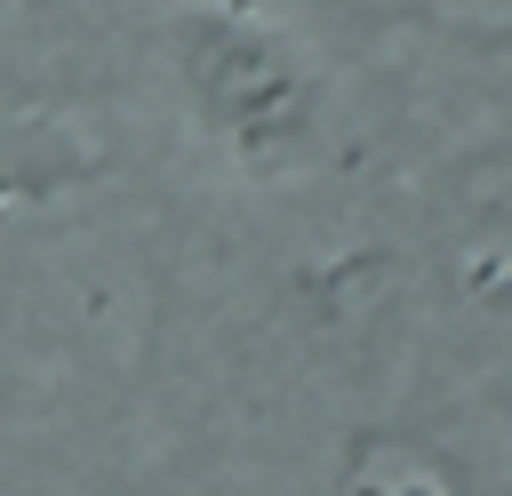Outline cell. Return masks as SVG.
Returning <instances> with one entry per match:
<instances>
[{
	"mask_svg": "<svg viewBox=\"0 0 512 496\" xmlns=\"http://www.w3.org/2000/svg\"><path fill=\"white\" fill-rule=\"evenodd\" d=\"M184 96L240 176H296L328 144V64L256 8H208L184 24Z\"/></svg>",
	"mask_w": 512,
	"mask_h": 496,
	"instance_id": "cell-1",
	"label": "cell"
},
{
	"mask_svg": "<svg viewBox=\"0 0 512 496\" xmlns=\"http://www.w3.org/2000/svg\"><path fill=\"white\" fill-rule=\"evenodd\" d=\"M64 184V160L56 152H40V160H16V152H0V208H16V200H40V192H56Z\"/></svg>",
	"mask_w": 512,
	"mask_h": 496,
	"instance_id": "cell-2",
	"label": "cell"
}]
</instances>
